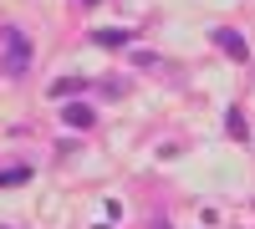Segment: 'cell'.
I'll use <instances>...</instances> for the list:
<instances>
[{"mask_svg": "<svg viewBox=\"0 0 255 229\" xmlns=\"http://www.w3.org/2000/svg\"><path fill=\"white\" fill-rule=\"evenodd\" d=\"M0 46H5V72L10 76H26L31 72V36L20 26H5L0 31Z\"/></svg>", "mask_w": 255, "mask_h": 229, "instance_id": "1", "label": "cell"}, {"mask_svg": "<svg viewBox=\"0 0 255 229\" xmlns=\"http://www.w3.org/2000/svg\"><path fill=\"white\" fill-rule=\"evenodd\" d=\"M215 46H220L225 56H235V61H245V56H250L245 36H240V31H230V26H220V31H215Z\"/></svg>", "mask_w": 255, "mask_h": 229, "instance_id": "2", "label": "cell"}, {"mask_svg": "<svg viewBox=\"0 0 255 229\" xmlns=\"http://www.w3.org/2000/svg\"><path fill=\"white\" fill-rule=\"evenodd\" d=\"M61 122H67V128H92V122H97V112L92 107H82V102H67V112H61Z\"/></svg>", "mask_w": 255, "mask_h": 229, "instance_id": "3", "label": "cell"}, {"mask_svg": "<svg viewBox=\"0 0 255 229\" xmlns=\"http://www.w3.org/2000/svg\"><path fill=\"white\" fill-rule=\"evenodd\" d=\"M92 41H97V46H128V41H133V31H123V26H102V31H92Z\"/></svg>", "mask_w": 255, "mask_h": 229, "instance_id": "4", "label": "cell"}, {"mask_svg": "<svg viewBox=\"0 0 255 229\" xmlns=\"http://www.w3.org/2000/svg\"><path fill=\"white\" fill-rule=\"evenodd\" d=\"M82 87H87L82 76H61V81H51V97H77Z\"/></svg>", "mask_w": 255, "mask_h": 229, "instance_id": "5", "label": "cell"}, {"mask_svg": "<svg viewBox=\"0 0 255 229\" xmlns=\"http://www.w3.org/2000/svg\"><path fill=\"white\" fill-rule=\"evenodd\" d=\"M225 128H230V138H235V143H245V138H250V128H245V117H240V112H230Z\"/></svg>", "mask_w": 255, "mask_h": 229, "instance_id": "6", "label": "cell"}, {"mask_svg": "<svg viewBox=\"0 0 255 229\" xmlns=\"http://www.w3.org/2000/svg\"><path fill=\"white\" fill-rule=\"evenodd\" d=\"M31 178V168H5L0 173V189H15V183H26Z\"/></svg>", "mask_w": 255, "mask_h": 229, "instance_id": "7", "label": "cell"}, {"mask_svg": "<svg viewBox=\"0 0 255 229\" xmlns=\"http://www.w3.org/2000/svg\"><path fill=\"white\" fill-rule=\"evenodd\" d=\"M153 229H168V219H153Z\"/></svg>", "mask_w": 255, "mask_h": 229, "instance_id": "8", "label": "cell"}, {"mask_svg": "<svg viewBox=\"0 0 255 229\" xmlns=\"http://www.w3.org/2000/svg\"><path fill=\"white\" fill-rule=\"evenodd\" d=\"M82 5H97V0H82Z\"/></svg>", "mask_w": 255, "mask_h": 229, "instance_id": "9", "label": "cell"}]
</instances>
